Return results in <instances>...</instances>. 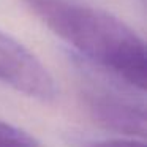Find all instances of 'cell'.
I'll return each mask as SVG.
<instances>
[{"label":"cell","instance_id":"cell-4","mask_svg":"<svg viewBox=\"0 0 147 147\" xmlns=\"http://www.w3.org/2000/svg\"><path fill=\"white\" fill-rule=\"evenodd\" d=\"M0 147H40V144L27 131L0 120Z\"/></svg>","mask_w":147,"mask_h":147},{"label":"cell","instance_id":"cell-1","mask_svg":"<svg viewBox=\"0 0 147 147\" xmlns=\"http://www.w3.org/2000/svg\"><path fill=\"white\" fill-rule=\"evenodd\" d=\"M59 38L89 62L144 92L147 55L142 38L123 21L84 0H22Z\"/></svg>","mask_w":147,"mask_h":147},{"label":"cell","instance_id":"cell-3","mask_svg":"<svg viewBox=\"0 0 147 147\" xmlns=\"http://www.w3.org/2000/svg\"><path fill=\"white\" fill-rule=\"evenodd\" d=\"M86 105L90 117L101 128L133 138H144L147 131L146 106L142 101L112 92H86Z\"/></svg>","mask_w":147,"mask_h":147},{"label":"cell","instance_id":"cell-5","mask_svg":"<svg viewBox=\"0 0 147 147\" xmlns=\"http://www.w3.org/2000/svg\"><path fill=\"white\" fill-rule=\"evenodd\" d=\"M87 147H146V142L136 139V138H133V139H127V138H114V139L96 141V142L89 144Z\"/></svg>","mask_w":147,"mask_h":147},{"label":"cell","instance_id":"cell-2","mask_svg":"<svg viewBox=\"0 0 147 147\" xmlns=\"http://www.w3.org/2000/svg\"><path fill=\"white\" fill-rule=\"evenodd\" d=\"M0 81L41 101L57 98V84L49 70L33 52L3 32H0Z\"/></svg>","mask_w":147,"mask_h":147}]
</instances>
